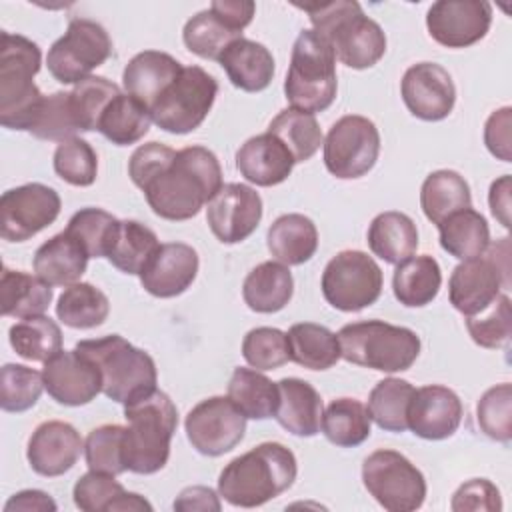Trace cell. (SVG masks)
<instances>
[{"label": "cell", "mask_w": 512, "mask_h": 512, "mask_svg": "<svg viewBox=\"0 0 512 512\" xmlns=\"http://www.w3.org/2000/svg\"><path fill=\"white\" fill-rule=\"evenodd\" d=\"M480 430L496 440L510 442L512 438V386L508 382L488 388L476 406Z\"/></svg>", "instance_id": "52"}, {"label": "cell", "mask_w": 512, "mask_h": 512, "mask_svg": "<svg viewBox=\"0 0 512 512\" xmlns=\"http://www.w3.org/2000/svg\"><path fill=\"white\" fill-rule=\"evenodd\" d=\"M52 286L40 276H32L22 270L2 268L0 280V308L2 316L30 318L42 316L52 302Z\"/></svg>", "instance_id": "31"}, {"label": "cell", "mask_w": 512, "mask_h": 512, "mask_svg": "<svg viewBox=\"0 0 512 512\" xmlns=\"http://www.w3.org/2000/svg\"><path fill=\"white\" fill-rule=\"evenodd\" d=\"M510 248L508 238L500 244H490L484 254L462 260L450 276L448 298L450 304L464 316H472L486 308L508 286Z\"/></svg>", "instance_id": "11"}, {"label": "cell", "mask_w": 512, "mask_h": 512, "mask_svg": "<svg viewBox=\"0 0 512 512\" xmlns=\"http://www.w3.org/2000/svg\"><path fill=\"white\" fill-rule=\"evenodd\" d=\"M84 442L78 430L62 420H48L36 426L28 440L26 458L40 476H62L80 458Z\"/></svg>", "instance_id": "23"}, {"label": "cell", "mask_w": 512, "mask_h": 512, "mask_svg": "<svg viewBox=\"0 0 512 512\" xmlns=\"http://www.w3.org/2000/svg\"><path fill=\"white\" fill-rule=\"evenodd\" d=\"M450 508L454 512H494L502 508L500 490L486 478H472L464 482L452 496Z\"/></svg>", "instance_id": "56"}, {"label": "cell", "mask_w": 512, "mask_h": 512, "mask_svg": "<svg viewBox=\"0 0 512 512\" xmlns=\"http://www.w3.org/2000/svg\"><path fill=\"white\" fill-rule=\"evenodd\" d=\"M118 94L120 88L104 76H88L86 80L74 84L70 92V106L80 132L98 130L102 112Z\"/></svg>", "instance_id": "47"}, {"label": "cell", "mask_w": 512, "mask_h": 512, "mask_svg": "<svg viewBox=\"0 0 512 512\" xmlns=\"http://www.w3.org/2000/svg\"><path fill=\"white\" fill-rule=\"evenodd\" d=\"M368 246L374 256L388 264H400L418 248V228L414 220L396 210L378 214L368 228Z\"/></svg>", "instance_id": "32"}, {"label": "cell", "mask_w": 512, "mask_h": 512, "mask_svg": "<svg viewBox=\"0 0 512 512\" xmlns=\"http://www.w3.org/2000/svg\"><path fill=\"white\" fill-rule=\"evenodd\" d=\"M44 390L42 372L24 364H4L0 372V406L4 412L30 410Z\"/></svg>", "instance_id": "50"}, {"label": "cell", "mask_w": 512, "mask_h": 512, "mask_svg": "<svg viewBox=\"0 0 512 512\" xmlns=\"http://www.w3.org/2000/svg\"><path fill=\"white\" fill-rule=\"evenodd\" d=\"M160 242L148 226L138 220H120L108 260L124 274H138L158 250Z\"/></svg>", "instance_id": "45"}, {"label": "cell", "mask_w": 512, "mask_h": 512, "mask_svg": "<svg viewBox=\"0 0 512 512\" xmlns=\"http://www.w3.org/2000/svg\"><path fill=\"white\" fill-rule=\"evenodd\" d=\"M322 434L340 448L360 446L370 436L372 418L368 408L356 398H336L322 412Z\"/></svg>", "instance_id": "39"}, {"label": "cell", "mask_w": 512, "mask_h": 512, "mask_svg": "<svg viewBox=\"0 0 512 512\" xmlns=\"http://www.w3.org/2000/svg\"><path fill=\"white\" fill-rule=\"evenodd\" d=\"M414 386L402 378H384L380 380L368 396L370 418L378 428L386 432H404L408 430V406L414 396Z\"/></svg>", "instance_id": "44"}, {"label": "cell", "mask_w": 512, "mask_h": 512, "mask_svg": "<svg viewBox=\"0 0 512 512\" xmlns=\"http://www.w3.org/2000/svg\"><path fill=\"white\" fill-rule=\"evenodd\" d=\"M420 206L424 216L438 226L454 212L472 206L470 186L454 170H436L422 182Z\"/></svg>", "instance_id": "35"}, {"label": "cell", "mask_w": 512, "mask_h": 512, "mask_svg": "<svg viewBox=\"0 0 512 512\" xmlns=\"http://www.w3.org/2000/svg\"><path fill=\"white\" fill-rule=\"evenodd\" d=\"M46 392L64 406H84L102 392V376L96 362L74 350H60L42 368Z\"/></svg>", "instance_id": "19"}, {"label": "cell", "mask_w": 512, "mask_h": 512, "mask_svg": "<svg viewBox=\"0 0 512 512\" xmlns=\"http://www.w3.org/2000/svg\"><path fill=\"white\" fill-rule=\"evenodd\" d=\"M262 220L260 194L238 182L224 184L206 204V222L222 244L246 240Z\"/></svg>", "instance_id": "18"}, {"label": "cell", "mask_w": 512, "mask_h": 512, "mask_svg": "<svg viewBox=\"0 0 512 512\" xmlns=\"http://www.w3.org/2000/svg\"><path fill=\"white\" fill-rule=\"evenodd\" d=\"M108 314H110L108 296L100 288L88 282H76L66 286L56 304L58 320L64 326L76 328V330L96 328L104 324Z\"/></svg>", "instance_id": "40"}, {"label": "cell", "mask_w": 512, "mask_h": 512, "mask_svg": "<svg viewBox=\"0 0 512 512\" xmlns=\"http://www.w3.org/2000/svg\"><path fill=\"white\" fill-rule=\"evenodd\" d=\"M8 340L18 356L32 362H46L62 350V330L44 314L22 318L10 326Z\"/></svg>", "instance_id": "43"}, {"label": "cell", "mask_w": 512, "mask_h": 512, "mask_svg": "<svg viewBox=\"0 0 512 512\" xmlns=\"http://www.w3.org/2000/svg\"><path fill=\"white\" fill-rule=\"evenodd\" d=\"M322 144L326 170L340 180H354L374 168L380 154V132L370 118L348 114L330 126Z\"/></svg>", "instance_id": "14"}, {"label": "cell", "mask_w": 512, "mask_h": 512, "mask_svg": "<svg viewBox=\"0 0 512 512\" xmlns=\"http://www.w3.org/2000/svg\"><path fill=\"white\" fill-rule=\"evenodd\" d=\"M294 158L288 148L270 132L248 138L236 152L238 172L256 186L282 184L294 168Z\"/></svg>", "instance_id": "24"}, {"label": "cell", "mask_w": 512, "mask_h": 512, "mask_svg": "<svg viewBox=\"0 0 512 512\" xmlns=\"http://www.w3.org/2000/svg\"><path fill=\"white\" fill-rule=\"evenodd\" d=\"M198 252L184 242L160 244L140 272L144 290L156 298H174L190 288L198 274Z\"/></svg>", "instance_id": "22"}, {"label": "cell", "mask_w": 512, "mask_h": 512, "mask_svg": "<svg viewBox=\"0 0 512 512\" xmlns=\"http://www.w3.org/2000/svg\"><path fill=\"white\" fill-rule=\"evenodd\" d=\"M42 64L36 42L26 36L0 34V122L10 130L30 132L38 120L44 94L34 84Z\"/></svg>", "instance_id": "4"}, {"label": "cell", "mask_w": 512, "mask_h": 512, "mask_svg": "<svg viewBox=\"0 0 512 512\" xmlns=\"http://www.w3.org/2000/svg\"><path fill=\"white\" fill-rule=\"evenodd\" d=\"M120 220L102 208H82L68 220L66 232L80 242L90 258H108Z\"/></svg>", "instance_id": "46"}, {"label": "cell", "mask_w": 512, "mask_h": 512, "mask_svg": "<svg viewBox=\"0 0 512 512\" xmlns=\"http://www.w3.org/2000/svg\"><path fill=\"white\" fill-rule=\"evenodd\" d=\"M218 64L224 68L232 86L244 92H262L274 78L272 52L254 40L238 38L220 54Z\"/></svg>", "instance_id": "26"}, {"label": "cell", "mask_w": 512, "mask_h": 512, "mask_svg": "<svg viewBox=\"0 0 512 512\" xmlns=\"http://www.w3.org/2000/svg\"><path fill=\"white\" fill-rule=\"evenodd\" d=\"M266 132L276 136L288 148L296 164L310 160L322 144V130L316 116L296 108L278 112Z\"/></svg>", "instance_id": "41"}, {"label": "cell", "mask_w": 512, "mask_h": 512, "mask_svg": "<svg viewBox=\"0 0 512 512\" xmlns=\"http://www.w3.org/2000/svg\"><path fill=\"white\" fill-rule=\"evenodd\" d=\"M298 474L296 456L280 442H262L230 460L218 476V494L232 506L256 508L286 492Z\"/></svg>", "instance_id": "2"}, {"label": "cell", "mask_w": 512, "mask_h": 512, "mask_svg": "<svg viewBox=\"0 0 512 512\" xmlns=\"http://www.w3.org/2000/svg\"><path fill=\"white\" fill-rule=\"evenodd\" d=\"M150 124V108L134 96L120 92L102 112L98 132L116 146H130L148 134Z\"/></svg>", "instance_id": "36"}, {"label": "cell", "mask_w": 512, "mask_h": 512, "mask_svg": "<svg viewBox=\"0 0 512 512\" xmlns=\"http://www.w3.org/2000/svg\"><path fill=\"white\" fill-rule=\"evenodd\" d=\"M238 38H242V30L234 28L210 8L192 16L182 30V40L186 48L206 60H218L228 44Z\"/></svg>", "instance_id": "42"}, {"label": "cell", "mask_w": 512, "mask_h": 512, "mask_svg": "<svg viewBox=\"0 0 512 512\" xmlns=\"http://www.w3.org/2000/svg\"><path fill=\"white\" fill-rule=\"evenodd\" d=\"M218 82L200 66H182L172 84L150 106L152 122L170 134H188L208 116Z\"/></svg>", "instance_id": "9"}, {"label": "cell", "mask_w": 512, "mask_h": 512, "mask_svg": "<svg viewBox=\"0 0 512 512\" xmlns=\"http://www.w3.org/2000/svg\"><path fill=\"white\" fill-rule=\"evenodd\" d=\"M362 482L368 494L390 512H412L424 504V474L400 452L380 448L366 456Z\"/></svg>", "instance_id": "10"}, {"label": "cell", "mask_w": 512, "mask_h": 512, "mask_svg": "<svg viewBox=\"0 0 512 512\" xmlns=\"http://www.w3.org/2000/svg\"><path fill=\"white\" fill-rule=\"evenodd\" d=\"M76 132H80V128L70 106V92H54L46 96L30 134L40 140L64 142L74 138Z\"/></svg>", "instance_id": "54"}, {"label": "cell", "mask_w": 512, "mask_h": 512, "mask_svg": "<svg viewBox=\"0 0 512 512\" xmlns=\"http://www.w3.org/2000/svg\"><path fill=\"white\" fill-rule=\"evenodd\" d=\"M124 418V462L134 474H154L170 458V442L178 428V410L162 390L126 404Z\"/></svg>", "instance_id": "5"}, {"label": "cell", "mask_w": 512, "mask_h": 512, "mask_svg": "<svg viewBox=\"0 0 512 512\" xmlns=\"http://www.w3.org/2000/svg\"><path fill=\"white\" fill-rule=\"evenodd\" d=\"M334 56L348 68L364 70L378 64L386 52V34L368 18L356 0H334L320 4H298Z\"/></svg>", "instance_id": "3"}, {"label": "cell", "mask_w": 512, "mask_h": 512, "mask_svg": "<svg viewBox=\"0 0 512 512\" xmlns=\"http://www.w3.org/2000/svg\"><path fill=\"white\" fill-rule=\"evenodd\" d=\"M288 356L308 370H328L340 360L338 336L314 322H298L286 332Z\"/></svg>", "instance_id": "34"}, {"label": "cell", "mask_w": 512, "mask_h": 512, "mask_svg": "<svg viewBox=\"0 0 512 512\" xmlns=\"http://www.w3.org/2000/svg\"><path fill=\"white\" fill-rule=\"evenodd\" d=\"M88 254L66 230L46 240L34 254L32 266L36 276H40L50 286H70L76 284L88 266Z\"/></svg>", "instance_id": "28"}, {"label": "cell", "mask_w": 512, "mask_h": 512, "mask_svg": "<svg viewBox=\"0 0 512 512\" xmlns=\"http://www.w3.org/2000/svg\"><path fill=\"white\" fill-rule=\"evenodd\" d=\"M210 10L220 14L234 28L244 30L254 18L256 4L250 2V0H214L210 4Z\"/></svg>", "instance_id": "59"}, {"label": "cell", "mask_w": 512, "mask_h": 512, "mask_svg": "<svg viewBox=\"0 0 512 512\" xmlns=\"http://www.w3.org/2000/svg\"><path fill=\"white\" fill-rule=\"evenodd\" d=\"M246 416L228 396H210L186 416L188 442L204 456H222L234 450L246 432Z\"/></svg>", "instance_id": "16"}, {"label": "cell", "mask_w": 512, "mask_h": 512, "mask_svg": "<svg viewBox=\"0 0 512 512\" xmlns=\"http://www.w3.org/2000/svg\"><path fill=\"white\" fill-rule=\"evenodd\" d=\"M76 348L96 362L102 376V392L110 400L126 406L156 390L158 372L152 356L120 334L80 340Z\"/></svg>", "instance_id": "6"}, {"label": "cell", "mask_w": 512, "mask_h": 512, "mask_svg": "<svg viewBox=\"0 0 512 512\" xmlns=\"http://www.w3.org/2000/svg\"><path fill=\"white\" fill-rule=\"evenodd\" d=\"M228 398L252 420H266L278 408V384L254 368H234L228 382Z\"/></svg>", "instance_id": "38"}, {"label": "cell", "mask_w": 512, "mask_h": 512, "mask_svg": "<svg viewBox=\"0 0 512 512\" xmlns=\"http://www.w3.org/2000/svg\"><path fill=\"white\" fill-rule=\"evenodd\" d=\"M492 24V4L486 0H438L426 12L432 40L446 48H468L480 42Z\"/></svg>", "instance_id": "17"}, {"label": "cell", "mask_w": 512, "mask_h": 512, "mask_svg": "<svg viewBox=\"0 0 512 512\" xmlns=\"http://www.w3.org/2000/svg\"><path fill=\"white\" fill-rule=\"evenodd\" d=\"M180 70L182 66L174 56L160 50H144L126 64L122 84L126 94L150 108L180 74Z\"/></svg>", "instance_id": "27"}, {"label": "cell", "mask_w": 512, "mask_h": 512, "mask_svg": "<svg viewBox=\"0 0 512 512\" xmlns=\"http://www.w3.org/2000/svg\"><path fill=\"white\" fill-rule=\"evenodd\" d=\"M462 402L458 394L440 384L414 390L408 406V428L424 440L450 438L462 422Z\"/></svg>", "instance_id": "21"}, {"label": "cell", "mask_w": 512, "mask_h": 512, "mask_svg": "<svg viewBox=\"0 0 512 512\" xmlns=\"http://www.w3.org/2000/svg\"><path fill=\"white\" fill-rule=\"evenodd\" d=\"M124 430L120 424H104L94 428L84 442L86 464L94 472L118 476L126 472L124 462Z\"/></svg>", "instance_id": "49"}, {"label": "cell", "mask_w": 512, "mask_h": 512, "mask_svg": "<svg viewBox=\"0 0 512 512\" xmlns=\"http://www.w3.org/2000/svg\"><path fill=\"white\" fill-rule=\"evenodd\" d=\"M112 54L106 28L88 18L70 20L66 32L50 46L46 64L60 84H78Z\"/></svg>", "instance_id": "13"}, {"label": "cell", "mask_w": 512, "mask_h": 512, "mask_svg": "<svg viewBox=\"0 0 512 512\" xmlns=\"http://www.w3.org/2000/svg\"><path fill=\"white\" fill-rule=\"evenodd\" d=\"M54 512L56 510V502L50 498V494L42 492V490H22L18 494H14L6 504H4V512Z\"/></svg>", "instance_id": "60"}, {"label": "cell", "mask_w": 512, "mask_h": 512, "mask_svg": "<svg viewBox=\"0 0 512 512\" xmlns=\"http://www.w3.org/2000/svg\"><path fill=\"white\" fill-rule=\"evenodd\" d=\"M440 246L458 260L480 256L490 246V228L486 218L472 206L454 212L438 224Z\"/></svg>", "instance_id": "37"}, {"label": "cell", "mask_w": 512, "mask_h": 512, "mask_svg": "<svg viewBox=\"0 0 512 512\" xmlns=\"http://www.w3.org/2000/svg\"><path fill=\"white\" fill-rule=\"evenodd\" d=\"M140 512V510H152V504L142 498L136 492H124L112 506V512Z\"/></svg>", "instance_id": "62"}, {"label": "cell", "mask_w": 512, "mask_h": 512, "mask_svg": "<svg viewBox=\"0 0 512 512\" xmlns=\"http://www.w3.org/2000/svg\"><path fill=\"white\" fill-rule=\"evenodd\" d=\"M510 126H512V108L510 106L494 110L484 124V144H486L488 152L502 162L512 160Z\"/></svg>", "instance_id": "57"}, {"label": "cell", "mask_w": 512, "mask_h": 512, "mask_svg": "<svg viewBox=\"0 0 512 512\" xmlns=\"http://www.w3.org/2000/svg\"><path fill=\"white\" fill-rule=\"evenodd\" d=\"M278 384V408L274 418L294 436L310 438L320 432L322 398L318 390L302 378H282Z\"/></svg>", "instance_id": "25"}, {"label": "cell", "mask_w": 512, "mask_h": 512, "mask_svg": "<svg viewBox=\"0 0 512 512\" xmlns=\"http://www.w3.org/2000/svg\"><path fill=\"white\" fill-rule=\"evenodd\" d=\"M400 94L408 112L424 122L448 118L456 102L452 76L436 62L412 64L402 76Z\"/></svg>", "instance_id": "20"}, {"label": "cell", "mask_w": 512, "mask_h": 512, "mask_svg": "<svg viewBox=\"0 0 512 512\" xmlns=\"http://www.w3.org/2000/svg\"><path fill=\"white\" fill-rule=\"evenodd\" d=\"M124 486L112 476L104 472H86L82 474L72 490L76 508L84 512H112L114 502L124 494Z\"/></svg>", "instance_id": "55"}, {"label": "cell", "mask_w": 512, "mask_h": 512, "mask_svg": "<svg viewBox=\"0 0 512 512\" xmlns=\"http://www.w3.org/2000/svg\"><path fill=\"white\" fill-rule=\"evenodd\" d=\"M266 244L278 262L286 266H300L316 254L318 230L304 214H282L270 224Z\"/></svg>", "instance_id": "30"}, {"label": "cell", "mask_w": 512, "mask_h": 512, "mask_svg": "<svg viewBox=\"0 0 512 512\" xmlns=\"http://www.w3.org/2000/svg\"><path fill=\"white\" fill-rule=\"evenodd\" d=\"M130 180L164 220L194 218L224 186L216 154L204 146L172 150L160 142L138 146L128 160Z\"/></svg>", "instance_id": "1"}, {"label": "cell", "mask_w": 512, "mask_h": 512, "mask_svg": "<svg viewBox=\"0 0 512 512\" xmlns=\"http://www.w3.org/2000/svg\"><path fill=\"white\" fill-rule=\"evenodd\" d=\"M340 358L378 372H404L420 354V338L406 326L362 320L340 328Z\"/></svg>", "instance_id": "7"}, {"label": "cell", "mask_w": 512, "mask_h": 512, "mask_svg": "<svg viewBox=\"0 0 512 512\" xmlns=\"http://www.w3.org/2000/svg\"><path fill=\"white\" fill-rule=\"evenodd\" d=\"M336 56L328 42L314 30H302L292 46L284 94L292 108L322 112L336 98Z\"/></svg>", "instance_id": "8"}, {"label": "cell", "mask_w": 512, "mask_h": 512, "mask_svg": "<svg viewBox=\"0 0 512 512\" xmlns=\"http://www.w3.org/2000/svg\"><path fill=\"white\" fill-rule=\"evenodd\" d=\"M54 172L72 186H92L98 174V156L84 138H70L54 150Z\"/></svg>", "instance_id": "51"}, {"label": "cell", "mask_w": 512, "mask_h": 512, "mask_svg": "<svg viewBox=\"0 0 512 512\" xmlns=\"http://www.w3.org/2000/svg\"><path fill=\"white\" fill-rule=\"evenodd\" d=\"M442 286V272L438 262L428 256H410L396 264L392 276V290L400 304L408 308H420L430 304Z\"/></svg>", "instance_id": "33"}, {"label": "cell", "mask_w": 512, "mask_h": 512, "mask_svg": "<svg viewBox=\"0 0 512 512\" xmlns=\"http://www.w3.org/2000/svg\"><path fill=\"white\" fill-rule=\"evenodd\" d=\"M294 294V278L282 262H262L248 272L242 284V298L252 312L274 314L280 312Z\"/></svg>", "instance_id": "29"}, {"label": "cell", "mask_w": 512, "mask_h": 512, "mask_svg": "<svg viewBox=\"0 0 512 512\" xmlns=\"http://www.w3.org/2000/svg\"><path fill=\"white\" fill-rule=\"evenodd\" d=\"M60 196L54 188L30 182L10 188L0 198V236L24 242L48 228L60 214Z\"/></svg>", "instance_id": "15"}, {"label": "cell", "mask_w": 512, "mask_h": 512, "mask_svg": "<svg viewBox=\"0 0 512 512\" xmlns=\"http://www.w3.org/2000/svg\"><path fill=\"white\" fill-rule=\"evenodd\" d=\"M222 508L216 492L206 486H188L174 500V510L182 512H218Z\"/></svg>", "instance_id": "58"}, {"label": "cell", "mask_w": 512, "mask_h": 512, "mask_svg": "<svg viewBox=\"0 0 512 512\" xmlns=\"http://www.w3.org/2000/svg\"><path fill=\"white\" fill-rule=\"evenodd\" d=\"M242 356L254 370H276L290 360L286 332L272 326L252 328L242 340Z\"/></svg>", "instance_id": "53"}, {"label": "cell", "mask_w": 512, "mask_h": 512, "mask_svg": "<svg viewBox=\"0 0 512 512\" xmlns=\"http://www.w3.org/2000/svg\"><path fill=\"white\" fill-rule=\"evenodd\" d=\"M488 204H490L492 216L504 228H508L510 226V174H504L490 184Z\"/></svg>", "instance_id": "61"}, {"label": "cell", "mask_w": 512, "mask_h": 512, "mask_svg": "<svg viewBox=\"0 0 512 512\" xmlns=\"http://www.w3.org/2000/svg\"><path fill=\"white\" fill-rule=\"evenodd\" d=\"M384 276L372 256L360 250L338 252L322 272L324 300L342 312H360L382 294Z\"/></svg>", "instance_id": "12"}, {"label": "cell", "mask_w": 512, "mask_h": 512, "mask_svg": "<svg viewBox=\"0 0 512 512\" xmlns=\"http://www.w3.org/2000/svg\"><path fill=\"white\" fill-rule=\"evenodd\" d=\"M466 328L472 340L488 350L504 348L512 336V304L506 294H500L480 312L466 316Z\"/></svg>", "instance_id": "48"}]
</instances>
